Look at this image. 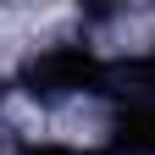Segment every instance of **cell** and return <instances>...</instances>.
<instances>
[{
	"label": "cell",
	"mask_w": 155,
	"mask_h": 155,
	"mask_svg": "<svg viewBox=\"0 0 155 155\" xmlns=\"http://www.w3.org/2000/svg\"><path fill=\"white\" fill-rule=\"evenodd\" d=\"M127 83H139L144 94H155V55H144V61L127 67Z\"/></svg>",
	"instance_id": "cell-3"
},
{
	"label": "cell",
	"mask_w": 155,
	"mask_h": 155,
	"mask_svg": "<svg viewBox=\"0 0 155 155\" xmlns=\"http://www.w3.org/2000/svg\"><path fill=\"white\" fill-rule=\"evenodd\" d=\"M28 83H33V94H83V89L105 83V61L83 45H55L28 67Z\"/></svg>",
	"instance_id": "cell-1"
},
{
	"label": "cell",
	"mask_w": 155,
	"mask_h": 155,
	"mask_svg": "<svg viewBox=\"0 0 155 155\" xmlns=\"http://www.w3.org/2000/svg\"><path fill=\"white\" fill-rule=\"evenodd\" d=\"M28 155H94V150H72V144H33Z\"/></svg>",
	"instance_id": "cell-4"
},
{
	"label": "cell",
	"mask_w": 155,
	"mask_h": 155,
	"mask_svg": "<svg viewBox=\"0 0 155 155\" xmlns=\"http://www.w3.org/2000/svg\"><path fill=\"white\" fill-rule=\"evenodd\" d=\"M122 144L155 155V105H133V111L122 116Z\"/></svg>",
	"instance_id": "cell-2"
}]
</instances>
